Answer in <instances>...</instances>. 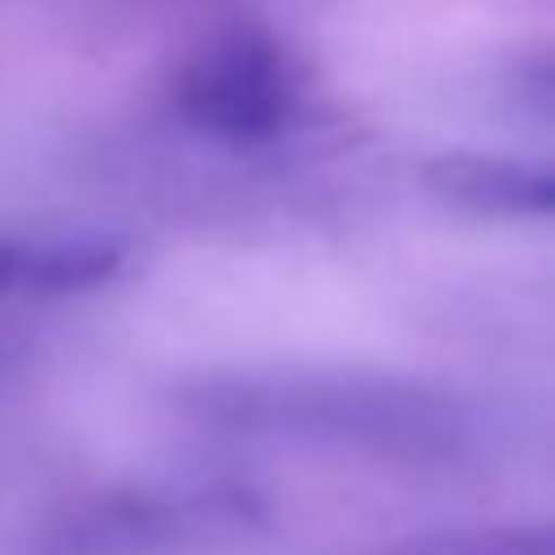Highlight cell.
<instances>
[{
    "mask_svg": "<svg viewBox=\"0 0 555 555\" xmlns=\"http://www.w3.org/2000/svg\"><path fill=\"white\" fill-rule=\"evenodd\" d=\"M173 403L230 438L399 464H455L481 438V416L464 395L382 373H212L178 386Z\"/></svg>",
    "mask_w": 555,
    "mask_h": 555,
    "instance_id": "cell-1",
    "label": "cell"
},
{
    "mask_svg": "<svg viewBox=\"0 0 555 555\" xmlns=\"http://www.w3.org/2000/svg\"><path fill=\"white\" fill-rule=\"evenodd\" d=\"M169 108L204 139L234 147L273 143L304 113V65L273 30L234 22L178 65Z\"/></svg>",
    "mask_w": 555,
    "mask_h": 555,
    "instance_id": "cell-3",
    "label": "cell"
},
{
    "mask_svg": "<svg viewBox=\"0 0 555 555\" xmlns=\"http://www.w3.org/2000/svg\"><path fill=\"white\" fill-rule=\"evenodd\" d=\"M425 182L473 212L490 217H551L555 208V178L546 165L507 160V156H473L451 152L425 165Z\"/></svg>",
    "mask_w": 555,
    "mask_h": 555,
    "instance_id": "cell-5",
    "label": "cell"
},
{
    "mask_svg": "<svg viewBox=\"0 0 555 555\" xmlns=\"http://www.w3.org/2000/svg\"><path fill=\"white\" fill-rule=\"evenodd\" d=\"M130 260L104 234H0V295H78L113 282Z\"/></svg>",
    "mask_w": 555,
    "mask_h": 555,
    "instance_id": "cell-4",
    "label": "cell"
},
{
    "mask_svg": "<svg viewBox=\"0 0 555 555\" xmlns=\"http://www.w3.org/2000/svg\"><path fill=\"white\" fill-rule=\"evenodd\" d=\"M269 529V503L238 481H173L117 490L48 520L35 555H182L247 542Z\"/></svg>",
    "mask_w": 555,
    "mask_h": 555,
    "instance_id": "cell-2",
    "label": "cell"
},
{
    "mask_svg": "<svg viewBox=\"0 0 555 555\" xmlns=\"http://www.w3.org/2000/svg\"><path fill=\"white\" fill-rule=\"evenodd\" d=\"M373 555H555V533L546 520L529 525H464L395 542Z\"/></svg>",
    "mask_w": 555,
    "mask_h": 555,
    "instance_id": "cell-6",
    "label": "cell"
}]
</instances>
